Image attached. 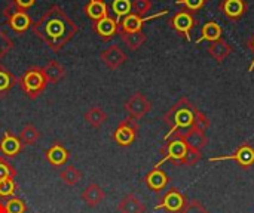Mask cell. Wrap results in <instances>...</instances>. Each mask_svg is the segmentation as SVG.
Listing matches in <instances>:
<instances>
[{
  "label": "cell",
  "mask_w": 254,
  "mask_h": 213,
  "mask_svg": "<svg viewBox=\"0 0 254 213\" xmlns=\"http://www.w3.org/2000/svg\"><path fill=\"white\" fill-rule=\"evenodd\" d=\"M189 205V199L179 188H170L156 205L155 211H165L167 213H182Z\"/></svg>",
  "instance_id": "obj_5"
},
{
  "label": "cell",
  "mask_w": 254,
  "mask_h": 213,
  "mask_svg": "<svg viewBox=\"0 0 254 213\" xmlns=\"http://www.w3.org/2000/svg\"><path fill=\"white\" fill-rule=\"evenodd\" d=\"M205 3H207V0H177L176 1L177 6H182V9L189 10L192 13L201 10L205 6Z\"/></svg>",
  "instance_id": "obj_34"
},
{
  "label": "cell",
  "mask_w": 254,
  "mask_h": 213,
  "mask_svg": "<svg viewBox=\"0 0 254 213\" xmlns=\"http://www.w3.org/2000/svg\"><path fill=\"white\" fill-rule=\"evenodd\" d=\"M100 58H101L103 64L110 70H118L121 65H124L127 62V53L118 44H112L107 49H104L100 53Z\"/></svg>",
  "instance_id": "obj_15"
},
{
  "label": "cell",
  "mask_w": 254,
  "mask_h": 213,
  "mask_svg": "<svg viewBox=\"0 0 254 213\" xmlns=\"http://www.w3.org/2000/svg\"><path fill=\"white\" fill-rule=\"evenodd\" d=\"M210 126H211L210 119H208L204 113L199 111L198 116H196V119H195V123H193V128H192V129L199 130V132H207Z\"/></svg>",
  "instance_id": "obj_37"
},
{
  "label": "cell",
  "mask_w": 254,
  "mask_h": 213,
  "mask_svg": "<svg viewBox=\"0 0 254 213\" xmlns=\"http://www.w3.org/2000/svg\"><path fill=\"white\" fill-rule=\"evenodd\" d=\"M207 50H208V55L211 58H214L216 62L220 64V62H223L234 52V47L225 39H219V40L210 43V46H208Z\"/></svg>",
  "instance_id": "obj_20"
},
{
  "label": "cell",
  "mask_w": 254,
  "mask_h": 213,
  "mask_svg": "<svg viewBox=\"0 0 254 213\" xmlns=\"http://www.w3.org/2000/svg\"><path fill=\"white\" fill-rule=\"evenodd\" d=\"M164 141H165V144L161 148L162 159H161V162L156 163V168H161V165H164L167 162H171L174 166H182L183 159L189 148L185 138L182 135H171L170 138H167Z\"/></svg>",
  "instance_id": "obj_4"
},
{
  "label": "cell",
  "mask_w": 254,
  "mask_h": 213,
  "mask_svg": "<svg viewBox=\"0 0 254 213\" xmlns=\"http://www.w3.org/2000/svg\"><path fill=\"white\" fill-rule=\"evenodd\" d=\"M18 138H19V141L22 142V145H33V144H36V142L39 141L40 132H39L33 125H25V126L21 129Z\"/></svg>",
  "instance_id": "obj_29"
},
{
  "label": "cell",
  "mask_w": 254,
  "mask_h": 213,
  "mask_svg": "<svg viewBox=\"0 0 254 213\" xmlns=\"http://www.w3.org/2000/svg\"><path fill=\"white\" fill-rule=\"evenodd\" d=\"M107 113L101 108V107H91L85 114H83V119L86 120L88 125H91L92 128L98 129L103 126V123L107 120Z\"/></svg>",
  "instance_id": "obj_25"
},
{
  "label": "cell",
  "mask_w": 254,
  "mask_h": 213,
  "mask_svg": "<svg viewBox=\"0 0 254 213\" xmlns=\"http://www.w3.org/2000/svg\"><path fill=\"white\" fill-rule=\"evenodd\" d=\"M202 151L201 150H196V148H188V153H186V156H185V159H183V163H182V166H186V168H192V166H195L198 162H201L202 160Z\"/></svg>",
  "instance_id": "obj_32"
},
{
  "label": "cell",
  "mask_w": 254,
  "mask_h": 213,
  "mask_svg": "<svg viewBox=\"0 0 254 213\" xmlns=\"http://www.w3.org/2000/svg\"><path fill=\"white\" fill-rule=\"evenodd\" d=\"M138 123L132 117H128L119 123L116 130L113 132V139L121 147H129L138 136Z\"/></svg>",
  "instance_id": "obj_8"
},
{
  "label": "cell",
  "mask_w": 254,
  "mask_h": 213,
  "mask_svg": "<svg viewBox=\"0 0 254 213\" xmlns=\"http://www.w3.org/2000/svg\"><path fill=\"white\" fill-rule=\"evenodd\" d=\"M219 10L231 21H240L249 10L246 0H222L219 3Z\"/></svg>",
  "instance_id": "obj_13"
},
{
  "label": "cell",
  "mask_w": 254,
  "mask_h": 213,
  "mask_svg": "<svg viewBox=\"0 0 254 213\" xmlns=\"http://www.w3.org/2000/svg\"><path fill=\"white\" fill-rule=\"evenodd\" d=\"M68 151L67 148L61 144V142H54L46 151H45V159L48 160L49 165H52L54 168H61L68 162Z\"/></svg>",
  "instance_id": "obj_18"
},
{
  "label": "cell",
  "mask_w": 254,
  "mask_h": 213,
  "mask_svg": "<svg viewBox=\"0 0 254 213\" xmlns=\"http://www.w3.org/2000/svg\"><path fill=\"white\" fill-rule=\"evenodd\" d=\"M119 36L122 39V42L131 49V50H137L140 49L144 43H146V34L143 31H137V33H121Z\"/></svg>",
  "instance_id": "obj_28"
},
{
  "label": "cell",
  "mask_w": 254,
  "mask_h": 213,
  "mask_svg": "<svg viewBox=\"0 0 254 213\" xmlns=\"http://www.w3.org/2000/svg\"><path fill=\"white\" fill-rule=\"evenodd\" d=\"M106 6H107V13L115 18L119 24L121 21L132 13V6H134V0H104Z\"/></svg>",
  "instance_id": "obj_17"
},
{
  "label": "cell",
  "mask_w": 254,
  "mask_h": 213,
  "mask_svg": "<svg viewBox=\"0 0 254 213\" xmlns=\"http://www.w3.org/2000/svg\"><path fill=\"white\" fill-rule=\"evenodd\" d=\"M168 10H162V12H158L155 15H150V16H140V15H135V13H129L127 15L121 24H119V31L121 33H137V31H143V25L152 19H156V18H161L164 15H167Z\"/></svg>",
  "instance_id": "obj_11"
},
{
  "label": "cell",
  "mask_w": 254,
  "mask_h": 213,
  "mask_svg": "<svg viewBox=\"0 0 254 213\" xmlns=\"http://www.w3.org/2000/svg\"><path fill=\"white\" fill-rule=\"evenodd\" d=\"M16 191V182L13 178L0 181V199H10Z\"/></svg>",
  "instance_id": "obj_31"
},
{
  "label": "cell",
  "mask_w": 254,
  "mask_h": 213,
  "mask_svg": "<svg viewBox=\"0 0 254 213\" xmlns=\"http://www.w3.org/2000/svg\"><path fill=\"white\" fill-rule=\"evenodd\" d=\"M144 184L147 185L149 190L155 193H162L168 184H170V176L161 169V168H153L146 176H144Z\"/></svg>",
  "instance_id": "obj_16"
},
{
  "label": "cell",
  "mask_w": 254,
  "mask_h": 213,
  "mask_svg": "<svg viewBox=\"0 0 254 213\" xmlns=\"http://www.w3.org/2000/svg\"><path fill=\"white\" fill-rule=\"evenodd\" d=\"M188 144V147L190 148H196V150H202L207 144H208V138L205 135V132H199L195 129H190L188 133L182 135Z\"/></svg>",
  "instance_id": "obj_26"
},
{
  "label": "cell",
  "mask_w": 254,
  "mask_h": 213,
  "mask_svg": "<svg viewBox=\"0 0 254 213\" xmlns=\"http://www.w3.org/2000/svg\"><path fill=\"white\" fill-rule=\"evenodd\" d=\"M13 47V42L7 37V34L0 28V59L4 58Z\"/></svg>",
  "instance_id": "obj_36"
},
{
  "label": "cell",
  "mask_w": 254,
  "mask_h": 213,
  "mask_svg": "<svg viewBox=\"0 0 254 213\" xmlns=\"http://www.w3.org/2000/svg\"><path fill=\"white\" fill-rule=\"evenodd\" d=\"M0 213H6V211H4V205H3V203H0Z\"/></svg>",
  "instance_id": "obj_42"
},
{
  "label": "cell",
  "mask_w": 254,
  "mask_h": 213,
  "mask_svg": "<svg viewBox=\"0 0 254 213\" xmlns=\"http://www.w3.org/2000/svg\"><path fill=\"white\" fill-rule=\"evenodd\" d=\"M92 30L101 40L107 42V40H112L116 34H119V22L110 15H107L95 21L92 24Z\"/></svg>",
  "instance_id": "obj_12"
},
{
  "label": "cell",
  "mask_w": 254,
  "mask_h": 213,
  "mask_svg": "<svg viewBox=\"0 0 254 213\" xmlns=\"http://www.w3.org/2000/svg\"><path fill=\"white\" fill-rule=\"evenodd\" d=\"M85 13L95 22L104 16H107V6H106V1L104 0H89L85 7H83Z\"/></svg>",
  "instance_id": "obj_24"
},
{
  "label": "cell",
  "mask_w": 254,
  "mask_h": 213,
  "mask_svg": "<svg viewBox=\"0 0 254 213\" xmlns=\"http://www.w3.org/2000/svg\"><path fill=\"white\" fill-rule=\"evenodd\" d=\"M18 83H19L21 90L31 99L40 96L48 86V80L45 77L42 67H31L27 71H24Z\"/></svg>",
  "instance_id": "obj_3"
},
{
  "label": "cell",
  "mask_w": 254,
  "mask_h": 213,
  "mask_svg": "<svg viewBox=\"0 0 254 213\" xmlns=\"http://www.w3.org/2000/svg\"><path fill=\"white\" fill-rule=\"evenodd\" d=\"M247 47H249V50L253 53V61H252V65L249 67V73H252L254 70V33L250 36V39L247 40Z\"/></svg>",
  "instance_id": "obj_41"
},
{
  "label": "cell",
  "mask_w": 254,
  "mask_h": 213,
  "mask_svg": "<svg viewBox=\"0 0 254 213\" xmlns=\"http://www.w3.org/2000/svg\"><path fill=\"white\" fill-rule=\"evenodd\" d=\"M195 25H196L195 15L189 10H185V9H180L179 12H176L170 19V27L176 33L186 37L188 42H190V33H192Z\"/></svg>",
  "instance_id": "obj_9"
},
{
  "label": "cell",
  "mask_w": 254,
  "mask_h": 213,
  "mask_svg": "<svg viewBox=\"0 0 254 213\" xmlns=\"http://www.w3.org/2000/svg\"><path fill=\"white\" fill-rule=\"evenodd\" d=\"M15 175H16L15 168L7 162V159L0 156V181L7 178H15Z\"/></svg>",
  "instance_id": "obj_35"
},
{
  "label": "cell",
  "mask_w": 254,
  "mask_h": 213,
  "mask_svg": "<svg viewBox=\"0 0 254 213\" xmlns=\"http://www.w3.org/2000/svg\"><path fill=\"white\" fill-rule=\"evenodd\" d=\"M16 83H18V80L12 74V71H9L6 67H3L0 64V98L6 96Z\"/></svg>",
  "instance_id": "obj_27"
},
{
  "label": "cell",
  "mask_w": 254,
  "mask_h": 213,
  "mask_svg": "<svg viewBox=\"0 0 254 213\" xmlns=\"http://www.w3.org/2000/svg\"><path fill=\"white\" fill-rule=\"evenodd\" d=\"M125 110L129 114V117H132L134 120H138V119H143L152 110V102L141 92H135L125 102Z\"/></svg>",
  "instance_id": "obj_10"
},
{
  "label": "cell",
  "mask_w": 254,
  "mask_h": 213,
  "mask_svg": "<svg viewBox=\"0 0 254 213\" xmlns=\"http://www.w3.org/2000/svg\"><path fill=\"white\" fill-rule=\"evenodd\" d=\"M82 200L88 205V206H91V208H95V206H98L104 199H106V193H104V190L100 187V185H97V184H89L85 190H83V193H82Z\"/></svg>",
  "instance_id": "obj_22"
},
{
  "label": "cell",
  "mask_w": 254,
  "mask_h": 213,
  "mask_svg": "<svg viewBox=\"0 0 254 213\" xmlns=\"http://www.w3.org/2000/svg\"><path fill=\"white\" fill-rule=\"evenodd\" d=\"M222 36H223V28L220 27V24L217 21H208L204 24L199 39H196V44H199L202 42L213 43V42L222 39Z\"/></svg>",
  "instance_id": "obj_19"
},
{
  "label": "cell",
  "mask_w": 254,
  "mask_h": 213,
  "mask_svg": "<svg viewBox=\"0 0 254 213\" xmlns=\"http://www.w3.org/2000/svg\"><path fill=\"white\" fill-rule=\"evenodd\" d=\"M150 9H152V1L150 0H134L132 13L144 16Z\"/></svg>",
  "instance_id": "obj_38"
},
{
  "label": "cell",
  "mask_w": 254,
  "mask_h": 213,
  "mask_svg": "<svg viewBox=\"0 0 254 213\" xmlns=\"http://www.w3.org/2000/svg\"><path fill=\"white\" fill-rule=\"evenodd\" d=\"M4 16H6V22H7L9 28L18 34L27 31L33 25V21H31L30 15L27 13V10L16 7L13 3L4 9Z\"/></svg>",
  "instance_id": "obj_7"
},
{
  "label": "cell",
  "mask_w": 254,
  "mask_h": 213,
  "mask_svg": "<svg viewBox=\"0 0 254 213\" xmlns=\"http://www.w3.org/2000/svg\"><path fill=\"white\" fill-rule=\"evenodd\" d=\"M43 73L45 77L48 80V83H58L60 80L64 79L65 76V68L55 59L49 61L45 67H43Z\"/></svg>",
  "instance_id": "obj_23"
},
{
  "label": "cell",
  "mask_w": 254,
  "mask_h": 213,
  "mask_svg": "<svg viewBox=\"0 0 254 213\" xmlns=\"http://www.w3.org/2000/svg\"><path fill=\"white\" fill-rule=\"evenodd\" d=\"M4 211H6V213H25L27 206H25V203L21 199L10 197L4 203Z\"/></svg>",
  "instance_id": "obj_33"
},
{
  "label": "cell",
  "mask_w": 254,
  "mask_h": 213,
  "mask_svg": "<svg viewBox=\"0 0 254 213\" xmlns=\"http://www.w3.org/2000/svg\"><path fill=\"white\" fill-rule=\"evenodd\" d=\"M61 179H63L64 184L73 187V185H76L82 179V172L77 168H74V166H67L61 172Z\"/></svg>",
  "instance_id": "obj_30"
},
{
  "label": "cell",
  "mask_w": 254,
  "mask_h": 213,
  "mask_svg": "<svg viewBox=\"0 0 254 213\" xmlns=\"http://www.w3.org/2000/svg\"><path fill=\"white\" fill-rule=\"evenodd\" d=\"M31 30L52 52H58L77 34L79 27L63 7L54 4L33 22Z\"/></svg>",
  "instance_id": "obj_1"
},
{
  "label": "cell",
  "mask_w": 254,
  "mask_h": 213,
  "mask_svg": "<svg viewBox=\"0 0 254 213\" xmlns=\"http://www.w3.org/2000/svg\"><path fill=\"white\" fill-rule=\"evenodd\" d=\"M118 211L119 213H144L146 206L135 194H128L119 202Z\"/></svg>",
  "instance_id": "obj_21"
},
{
  "label": "cell",
  "mask_w": 254,
  "mask_h": 213,
  "mask_svg": "<svg viewBox=\"0 0 254 213\" xmlns=\"http://www.w3.org/2000/svg\"><path fill=\"white\" fill-rule=\"evenodd\" d=\"M199 110L195 104L190 102L189 98L183 96L180 98L165 114L164 122L170 128V132L165 135L164 139L170 138L171 135H185L188 133L195 123V119L198 116Z\"/></svg>",
  "instance_id": "obj_2"
},
{
  "label": "cell",
  "mask_w": 254,
  "mask_h": 213,
  "mask_svg": "<svg viewBox=\"0 0 254 213\" xmlns=\"http://www.w3.org/2000/svg\"><path fill=\"white\" fill-rule=\"evenodd\" d=\"M12 3H13L16 7H19V9H22V10H27V9H30V7L36 3V0H12Z\"/></svg>",
  "instance_id": "obj_40"
},
{
  "label": "cell",
  "mask_w": 254,
  "mask_h": 213,
  "mask_svg": "<svg viewBox=\"0 0 254 213\" xmlns=\"http://www.w3.org/2000/svg\"><path fill=\"white\" fill-rule=\"evenodd\" d=\"M182 213H210L201 202H198L196 199L193 200H189V205L186 206V209L183 211Z\"/></svg>",
  "instance_id": "obj_39"
},
{
  "label": "cell",
  "mask_w": 254,
  "mask_h": 213,
  "mask_svg": "<svg viewBox=\"0 0 254 213\" xmlns=\"http://www.w3.org/2000/svg\"><path fill=\"white\" fill-rule=\"evenodd\" d=\"M232 160L235 163H238V166L244 170H249L254 166V147L250 142H243L232 154L228 156H219V157H211L210 162L216 163V162H228Z\"/></svg>",
  "instance_id": "obj_6"
},
{
  "label": "cell",
  "mask_w": 254,
  "mask_h": 213,
  "mask_svg": "<svg viewBox=\"0 0 254 213\" xmlns=\"http://www.w3.org/2000/svg\"><path fill=\"white\" fill-rule=\"evenodd\" d=\"M22 142L10 130H6L0 139V154L4 159H13L22 151Z\"/></svg>",
  "instance_id": "obj_14"
}]
</instances>
